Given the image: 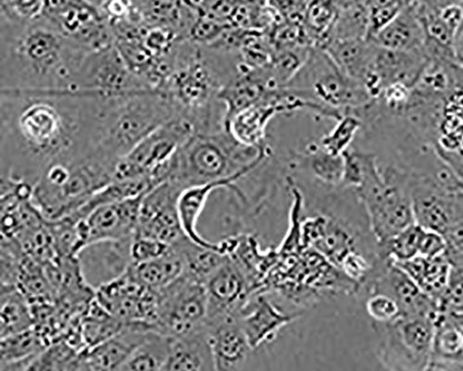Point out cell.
Returning <instances> with one entry per match:
<instances>
[{
	"label": "cell",
	"mask_w": 463,
	"mask_h": 371,
	"mask_svg": "<svg viewBox=\"0 0 463 371\" xmlns=\"http://www.w3.org/2000/svg\"><path fill=\"white\" fill-rule=\"evenodd\" d=\"M413 5L424 33L422 49L429 59L456 61L454 40L463 16L461 5L433 8L414 0Z\"/></svg>",
	"instance_id": "18"
},
{
	"label": "cell",
	"mask_w": 463,
	"mask_h": 371,
	"mask_svg": "<svg viewBox=\"0 0 463 371\" xmlns=\"http://www.w3.org/2000/svg\"><path fill=\"white\" fill-rule=\"evenodd\" d=\"M81 353L67 340L60 339L49 345L29 370H80Z\"/></svg>",
	"instance_id": "39"
},
{
	"label": "cell",
	"mask_w": 463,
	"mask_h": 371,
	"mask_svg": "<svg viewBox=\"0 0 463 371\" xmlns=\"http://www.w3.org/2000/svg\"><path fill=\"white\" fill-rule=\"evenodd\" d=\"M0 17L16 23H31L44 14V0H5L2 2Z\"/></svg>",
	"instance_id": "43"
},
{
	"label": "cell",
	"mask_w": 463,
	"mask_h": 371,
	"mask_svg": "<svg viewBox=\"0 0 463 371\" xmlns=\"http://www.w3.org/2000/svg\"><path fill=\"white\" fill-rule=\"evenodd\" d=\"M95 300L125 324L144 323L154 328L157 292L139 283L129 270L119 278L98 287Z\"/></svg>",
	"instance_id": "14"
},
{
	"label": "cell",
	"mask_w": 463,
	"mask_h": 371,
	"mask_svg": "<svg viewBox=\"0 0 463 371\" xmlns=\"http://www.w3.org/2000/svg\"><path fill=\"white\" fill-rule=\"evenodd\" d=\"M428 370H463V312L446 309L436 322Z\"/></svg>",
	"instance_id": "26"
},
{
	"label": "cell",
	"mask_w": 463,
	"mask_h": 371,
	"mask_svg": "<svg viewBox=\"0 0 463 371\" xmlns=\"http://www.w3.org/2000/svg\"><path fill=\"white\" fill-rule=\"evenodd\" d=\"M394 264L404 271L424 292L433 297L441 305L452 268L446 255L437 258L417 255L407 262Z\"/></svg>",
	"instance_id": "32"
},
{
	"label": "cell",
	"mask_w": 463,
	"mask_h": 371,
	"mask_svg": "<svg viewBox=\"0 0 463 371\" xmlns=\"http://www.w3.org/2000/svg\"><path fill=\"white\" fill-rule=\"evenodd\" d=\"M154 328L178 338L207 324L208 297L205 284L183 273L176 281L156 290Z\"/></svg>",
	"instance_id": "9"
},
{
	"label": "cell",
	"mask_w": 463,
	"mask_h": 371,
	"mask_svg": "<svg viewBox=\"0 0 463 371\" xmlns=\"http://www.w3.org/2000/svg\"><path fill=\"white\" fill-rule=\"evenodd\" d=\"M109 100L91 91L0 90V177L34 186L52 166L94 153Z\"/></svg>",
	"instance_id": "1"
},
{
	"label": "cell",
	"mask_w": 463,
	"mask_h": 371,
	"mask_svg": "<svg viewBox=\"0 0 463 371\" xmlns=\"http://www.w3.org/2000/svg\"><path fill=\"white\" fill-rule=\"evenodd\" d=\"M237 315L253 350L272 343L283 328L302 317L301 312L286 313L266 292L251 295Z\"/></svg>",
	"instance_id": "17"
},
{
	"label": "cell",
	"mask_w": 463,
	"mask_h": 371,
	"mask_svg": "<svg viewBox=\"0 0 463 371\" xmlns=\"http://www.w3.org/2000/svg\"><path fill=\"white\" fill-rule=\"evenodd\" d=\"M418 2L433 8H443L449 5H460L463 0H418Z\"/></svg>",
	"instance_id": "49"
},
{
	"label": "cell",
	"mask_w": 463,
	"mask_h": 371,
	"mask_svg": "<svg viewBox=\"0 0 463 371\" xmlns=\"http://www.w3.org/2000/svg\"><path fill=\"white\" fill-rule=\"evenodd\" d=\"M372 326L377 337V358L384 368L400 371L428 370L436 321L402 317L391 323Z\"/></svg>",
	"instance_id": "8"
},
{
	"label": "cell",
	"mask_w": 463,
	"mask_h": 371,
	"mask_svg": "<svg viewBox=\"0 0 463 371\" xmlns=\"http://www.w3.org/2000/svg\"><path fill=\"white\" fill-rule=\"evenodd\" d=\"M166 370H215L207 324L184 337L172 338Z\"/></svg>",
	"instance_id": "29"
},
{
	"label": "cell",
	"mask_w": 463,
	"mask_h": 371,
	"mask_svg": "<svg viewBox=\"0 0 463 371\" xmlns=\"http://www.w3.org/2000/svg\"><path fill=\"white\" fill-rule=\"evenodd\" d=\"M362 152L363 178L357 189L379 243L387 242L415 223L410 188V174L377 157Z\"/></svg>",
	"instance_id": "5"
},
{
	"label": "cell",
	"mask_w": 463,
	"mask_h": 371,
	"mask_svg": "<svg viewBox=\"0 0 463 371\" xmlns=\"http://www.w3.org/2000/svg\"><path fill=\"white\" fill-rule=\"evenodd\" d=\"M447 241L446 256L451 265L463 264V222L444 234Z\"/></svg>",
	"instance_id": "47"
},
{
	"label": "cell",
	"mask_w": 463,
	"mask_h": 371,
	"mask_svg": "<svg viewBox=\"0 0 463 371\" xmlns=\"http://www.w3.org/2000/svg\"><path fill=\"white\" fill-rule=\"evenodd\" d=\"M88 2L97 5L98 7L101 5L103 0H88Z\"/></svg>",
	"instance_id": "50"
},
{
	"label": "cell",
	"mask_w": 463,
	"mask_h": 371,
	"mask_svg": "<svg viewBox=\"0 0 463 371\" xmlns=\"http://www.w3.org/2000/svg\"><path fill=\"white\" fill-rule=\"evenodd\" d=\"M43 16L76 43L99 50L114 44L109 22L88 0H44Z\"/></svg>",
	"instance_id": "12"
},
{
	"label": "cell",
	"mask_w": 463,
	"mask_h": 371,
	"mask_svg": "<svg viewBox=\"0 0 463 371\" xmlns=\"http://www.w3.org/2000/svg\"><path fill=\"white\" fill-rule=\"evenodd\" d=\"M375 48L368 39L330 40L322 47L346 76L363 84L372 71Z\"/></svg>",
	"instance_id": "30"
},
{
	"label": "cell",
	"mask_w": 463,
	"mask_h": 371,
	"mask_svg": "<svg viewBox=\"0 0 463 371\" xmlns=\"http://www.w3.org/2000/svg\"><path fill=\"white\" fill-rule=\"evenodd\" d=\"M143 196L101 205L86 218L89 244L134 237Z\"/></svg>",
	"instance_id": "19"
},
{
	"label": "cell",
	"mask_w": 463,
	"mask_h": 371,
	"mask_svg": "<svg viewBox=\"0 0 463 371\" xmlns=\"http://www.w3.org/2000/svg\"><path fill=\"white\" fill-rule=\"evenodd\" d=\"M2 285L17 286L21 275L23 252L14 241L2 240Z\"/></svg>",
	"instance_id": "44"
},
{
	"label": "cell",
	"mask_w": 463,
	"mask_h": 371,
	"mask_svg": "<svg viewBox=\"0 0 463 371\" xmlns=\"http://www.w3.org/2000/svg\"><path fill=\"white\" fill-rule=\"evenodd\" d=\"M125 323L104 309L94 299L80 322V332L86 349L94 347L118 334Z\"/></svg>",
	"instance_id": "37"
},
{
	"label": "cell",
	"mask_w": 463,
	"mask_h": 371,
	"mask_svg": "<svg viewBox=\"0 0 463 371\" xmlns=\"http://www.w3.org/2000/svg\"><path fill=\"white\" fill-rule=\"evenodd\" d=\"M0 370H29L33 361L49 346L33 327L30 329L0 338Z\"/></svg>",
	"instance_id": "33"
},
{
	"label": "cell",
	"mask_w": 463,
	"mask_h": 371,
	"mask_svg": "<svg viewBox=\"0 0 463 371\" xmlns=\"http://www.w3.org/2000/svg\"><path fill=\"white\" fill-rule=\"evenodd\" d=\"M429 61L422 48L402 51L376 46L372 71L383 90L394 84H403L412 89Z\"/></svg>",
	"instance_id": "24"
},
{
	"label": "cell",
	"mask_w": 463,
	"mask_h": 371,
	"mask_svg": "<svg viewBox=\"0 0 463 371\" xmlns=\"http://www.w3.org/2000/svg\"><path fill=\"white\" fill-rule=\"evenodd\" d=\"M176 117L178 110L161 90H144L109 100L99 147L120 160L145 138Z\"/></svg>",
	"instance_id": "6"
},
{
	"label": "cell",
	"mask_w": 463,
	"mask_h": 371,
	"mask_svg": "<svg viewBox=\"0 0 463 371\" xmlns=\"http://www.w3.org/2000/svg\"><path fill=\"white\" fill-rule=\"evenodd\" d=\"M33 327L32 308L17 286L2 285L0 306V338L30 329Z\"/></svg>",
	"instance_id": "35"
},
{
	"label": "cell",
	"mask_w": 463,
	"mask_h": 371,
	"mask_svg": "<svg viewBox=\"0 0 463 371\" xmlns=\"http://www.w3.org/2000/svg\"><path fill=\"white\" fill-rule=\"evenodd\" d=\"M288 87L341 111L366 105L373 99L364 84L346 76L322 48L311 50L306 62Z\"/></svg>",
	"instance_id": "7"
},
{
	"label": "cell",
	"mask_w": 463,
	"mask_h": 371,
	"mask_svg": "<svg viewBox=\"0 0 463 371\" xmlns=\"http://www.w3.org/2000/svg\"><path fill=\"white\" fill-rule=\"evenodd\" d=\"M118 161L98 147L85 157L53 165L34 185L33 203L48 220L71 215L113 180Z\"/></svg>",
	"instance_id": "4"
},
{
	"label": "cell",
	"mask_w": 463,
	"mask_h": 371,
	"mask_svg": "<svg viewBox=\"0 0 463 371\" xmlns=\"http://www.w3.org/2000/svg\"><path fill=\"white\" fill-rule=\"evenodd\" d=\"M436 148L463 180V88L454 91L444 104Z\"/></svg>",
	"instance_id": "27"
},
{
	"label": "cell",
	"mask_w": 463,
	"mask_h": 371,
	"mask_svg": "<svg viewBox=\"0 0 463 371\" xmlns=\"http://www.w3.org/2000/svg\"><path fill=\"white\" fill-rule=\"evenodd\" d=\"M90 50L46 17L0 21V90H77Z\"/></svg>",
	"instance_id": "2"
},
{
	"label": "cell",
	"mask_w": 463,
	"mask_h": 371,
	"mask_svg": "<svg viewBox=\"0 0 463 371\" xmlns=\"http://www.w3.org/2000/svg\"><path fill=\"white\" fill-rule=\"evenodd\" d=\"M447 248L448 245L444 234L422 228L418 255L426 258H437L446 255Z\"/></svg>",
	"instance_id": "46"
},
{
	"label": "cell",
	"mask_w": 463,
	"mask_h": 371,
	"mask_svg": "<svg viewBox=\"0 0 463 371\" xmlns=\"http://www.w3.org/2000/svg\"><path fill=\"white\" fill-rule=\"evenodd\" d=\"M172 338L151 329L120 370H163L166 366Z\"/></svg>",
	"instance_id": "36"
},
{
	"label": "cell",
	"mask_w": 463,
	"mask_h": 371,
	"mask_svg": "<svg viewBox=\"0 0 463 371\" xmlns=\"http://www.w3.org/2000/svg\"><path fill=\"white\" fill-rule=\"evenodd\" d=\"M460 5L463 10V2ZM454 54L457 62L463 66V16L455 35Z\"/></svg>",
	"instance_id": "48"
},
{
	"label": "cell",
	"mask_w": 463,
	"mask_h": 371,
	"mask_svg": "<svg viewBox=\"0 0 463 371\" xmlns=\"http://www.w3.org/2000/svg\"><path fill=\"white\" fill-rule=\"evenodd\" d=\"M288 170L306 175L328 187H340L344 157L327 153L319 141H310L294 153L288 160Z\"/></svg>",
	"instance_id": "28"
},
{
	"label": "cell",
	"mask_w": 463,
	"mask_h": 371,
	"mask_svg": "<svg viewBox=\"0 0 463 371\" xmlns=\"http://www.w3.org/2000/svg\"><path fill=\"white\" fill-rule=\"evenodd\" d=\"M262 163L255 164L240 173L227 178L210 182L207 184L192 186L184 189L179 195L177 211L182 230L184 235L193 243L200 246L221 252L219 243H213L203 238L198 231L199 219L212 194L219 189H230L234 187L241 179L247 177L258 169Z\"/></svg>",
	"instance_id": "20"
},
{
	"label": "cell",
	"mask_w": 463,
	"mask_h": 371,
	"mask_svg": "<svg viewBox=\"0 0 463 371\" xmlns=\"http://www.w3.org/2000/svg\"><path fill=\"white\" fill-rule=\"evenodd\" d=\"M208 327L215 370L241 369L254 350L248 341L238 315L229 316Z\"/></svg>",
	"instance_id": "23"
},
{
	"label": "cell",
	"mask_w": 463,
	"mask_h": 371,
	"mask_svg": "<svg viewBox=\"0 0 463 371\" xmlns=\"http://www.w3.org/2000/svg\"><path fill=\"white\" fill-rule=\"evenodd\" d=\"M196 128L184 117H176L145 138L118 161L113 179H128L150 174L173 158Z\"/></svg>",
	"instance_id": "10"
},
{
	"label": "cell",
	"mask_w": 463,
	"mask_h": 371,
	"mask_svg": "<svg viewBox=\"0 0 463 371\" xmlns=\"http://www.w3.org/2000/svg\"><path fill=\"white\" fill-rule=\"evenodd\" d=\"M170 245L158 240L134 235L131 243V258L133 264H140L156 259L169 249Z\"/></svg>",
	"instance_id": "45"
},
{
	"label": "cell",
	"mask_w": 463,
	"mask_h": 371,
	"mask_svg": "<svg viewBox=\"0 0 463 371\" xmlns=\"http://www.w3.org/2000/svg\"><path fill=\"white\" fill-rule=\"evenodd\" d=\"M414 221L442 234L463 222V188L447 187L430 176L410 175Z\"/></svg>",
	"instance_id": "11"
},
{
	"label": "cell",
	"mask_w": 463,
	"mask_h": 371,
	"mask_svg": "<svg viewBox=\"0 0 463 371\" xmlns=\"http://www.w3.org/2000/svg\"><path fill=\"white\" fill-rule=\"evenodd\" d=\"M363 123L354 114H345L336 121L335 126L318 141L325 151L333 156H343V154L353 147L356 140Z\"/></svg>",
	"instance_id": "40"
},
{
	"label": "cell",
	"mask_w": 463,
	"mask_h": 371,
	"mask_svg": "<svg viewBox=\"0 0 463 371\" xmlns=\"http://www.w3.org/2000/svg\"><path fill=\"white\" fill-rule=\"evenodd\" d=\"M184 258L173 244L163 255L147 262L133 264L129 272L143 286L159 290L176 281L184 272Z\"/></svg>",
	"instance_id": "34"
},
{
	"label": "cell",
	"mask_w": 463,
	"mask_h": 371,
	"mask_svg": "<svg viewBox=\"0 0 463 371\" xmlns=\"http://www.w3.org/2000/svg\"><path fill=\"white\" fill-rule=\"evenodd\" d=\"M422 228L413 223L411 226L380 244L382 253L393 263L407 262L419 253Z\"/></svg>",
	"instance_id": "41"
},
{
	"label": "cell",
	"mask_w": 463,
	"mask_h": 371,
	"mask_svg": "<svg viewBox=\"0 0 463 371\" xmlns=\"http://www.w3.org/2000/svg\"><path fill=\"white\" fill-rule=\"evenodd\" d=\"M364 300L365 310L372 322L391 323L402 318L401 308L390 294L373 292Z\"/></svg>",
	"instance_id": "42"
},
{
	"label": "cell",
	"mask_w": 463,
	"mask_h": 371,
	"mask_svg": "<svg viewBox=\"0 0 463 371\" xmlns=\"http://www.w3.org/2000/svg\"><path fill=\"white\" fill-rule=\"evenodd\" d=\"M208 297L207 324L237 315L258 291L254 280L229 255L205 282Z\"/></svg>",
	"instance_id": "15"
},
{
	"label": "cell",
	"mask_w": 463,
	"mask_h": 371,
	"mask_svg": "<svg viewBox=\"0 0 463 371\" xmlns=\"http://www.w3.org/2000/svg\"><path fill=\"white\" fill-rule=\"evenodd\" d=\"M144 323H128L114 337L81 353L80 370H120L149 330Z\"/></svg>",
	"instance_id": "22"
},
{
	"label": "cell",
	"mask_w": 463,
	"mask_h": 371,
	"mask_svg": "<svg viewBox=\"0 0 463 371\" xmlns=\"http://www.w3.org/2000/svg\"><path fill=\"white\" fill-rule=\"evenodd\" d=\"M144 90L150 88L130 69L114 44L90 52L77 86V90L96 92L109 98Z\"/></svg>",
	"instance_id": "13"
},
{
	"label": "cell",
	"mask_w": 463,
	"mask_h": 371,
	"mask_svg": "<svg viewBox=\"0 0 463 371\" xmlns=\"http://www.w3.org/2000/svg\"><path fill=\"white\" fill-rule=\"evenodd\" d=\"M48 220V219H47ZM57 257H73L88 246L82 220L72 215L48 220Z\"/></svg>",
	"instance_id": "38"
},
{
	"label": "cell",
	"mask_w": 463,
	"mask_h": 371,
	"mask_svg": "<svg viewBox=\"0 0 463 371\" xmlns=\"http://www.w3.org/2000/svg\"><path fill=\"white\" fill-rule=\"evenodd\" d=\"M287 113L275 90L265 100L241 109L224 125V130L241 144L262 147L268 144L267 127L279 114Z\"/></svg>",
	"instance_id": "25"
},
{
	"label": "cell",
	"mask_w": 463,
	"mask_h": 371,
	"mask_svg": "<svg viewBox=\"0 0 463 371\" xmlns=\"http://www.w3.org/2000/svg\"><path fill=\"white\" fill-rule=\"evenodd\" d=\"M368 40L377 47L384 49H421L424 33L413 3Z\"/></svg>",
	"instance_id": "31"
},
{
	"label": "cell",
	"mask_w": 463,
	"mask_h": 371,
	"mask_svg": "<svg viewBox=\"0 0 463 371\" xmlns=\"http://www.w3.org/2000/svg\"><path fill=\"white\" fill-rule=\"evenodd\" d=\"M273 156L271 145L262 147L245 146L224 129L214 133L196 132L171 159L167 180L184 191L192 186L234 176Z\"/></svg>",
	"instance_id": "3"
},
{
	"label": "cell",
	"mask_w": 463,
	"mask_h": 371,
	"mask_svg": "<svg viewBox=\"0 0 463 371\" xmlns=\"http://www.w3.org/2000/svg\"><path fill=\"white\" fill-rule=\"evenodd\" d=\"M183 191L165 181L146 194L141 201L135 235L158 240L172 245L184 237L177 211Z\"/></svg>",
	"instance_id": "16"
},
{
	"label": "cell",
	"mask_w": 463,
	"mask_h": 371,
	"mask_svg": "<svg viewBox=\"0 0 463 371\" xmlns=\"http://www.w3.org/2000/svg\"><path fill=\"white\" fill-rule=\"evenodd\" d=\"M133 237L122 241H107L88 245L79 255L84 276L95 290L124 275L133 265Z\"/></svg>",
	"instance_id": "21"
}]
</instances>
